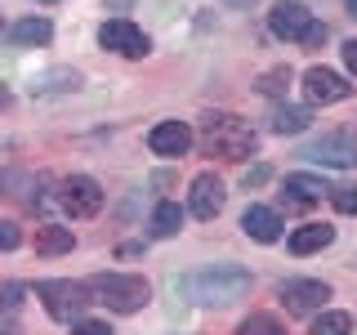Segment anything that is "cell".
Returning <instances> with one entry per match:
<instances>
[{
  "label": "cell",
  "mask_w": 357,
  "mask_h": 335,
  "mask_svg": "<svg viewBox=\"0 0 357 335\" xmlns=\"http://www.w3.org/2000/svg\"><path fill=\"white\" fill-rule=\"evenodd\" d=\"M197 143L206 156H223V161H245L259 148V134L250 130V121L232 117V112H206L197 130Z\"/></svg>",
  "instance_id": "cell-1"
},
{
  "label": "cell",
  "mask_w": 357,
  "mask_h": 335,
  "mask_svg": "<svg viewBox=\"0 0 357 335\" xmlns=\"http://www.w3.org/2000/svg\"><path fill=\"white\" fill-rule=\"evenodd\" d=\"M245 290H250V273L237 264H210V268H197L188 277V295L197 304H210V308L237 304V299H245Z\"/></svg>",
  "instance_id": "cell-2"
},
{
  "label": "cell",
  "mask_w": 357,
  "mask_h": 335,
  "mask_svg": "<svg viewBox=\"0 0 357 335\" xmlns=\"http://www.w3.org/2000/svg\"><path fill=\"white\" fill-rule=\"evenodd\" d=\"M89 290L112 313H139L152 299L148 277H139V273H98V277H89Z\"/></svg>",
  "instance_id": "cell-3"
},
{
  "label": "cell",
  "mask_w": 357,
  "mask_h": 335,
  "mask_svg": "<svg viewBox=\"0 0 357 335\" xmlns=\"http://www.w3.org/2000/svg\"><path fill=\"white\" fill-rule=\"evenodd\" d=\"M268 31H273L277 40H299V45H308V50H317V45L326 40V22H317L299 0H277L273 14H268Z\"/></svg>",
  "instance_id": "cell-4"
},
{
  "label": "cell",
  "mask_w": 357,
  "mask_h": 335,
  "mask_svg": "<svg viewBox=\"0 0 357 335\" xmlns=\"http://www.w3.org/2000/svg\"><path fill=\"white\" fill-rule=\"evenodd\" d=\"M36 295L45 299V313H50L54 322H81L85 318V308L94 304V290H89V282H40L36 286Z\"/></svg>",
  "instance_id": "cell-5"
},
{
  "label": "cell",
  "mask_w": 357,
  "mask_h": 335,
  "mask_svg": "<svg viewBox=\"0 0 357 335\" xmlns=\"http://www.w3.org/2000/svg\"><path fill=\"white\" fill-rule=\"evenodd\" d=\"M299 156H308V161H317V165L349 170V165H357V134H349V130H326L321 139H312Z\"/></svg>",
  "instance_id": "cell-6"
},
{
  "label": "cell",
  "mask_w": 357,
  "mask_h": 335,
  "mask_svg": "<svg viewBox=\"0 0 357 335\" xmlns=\"http://www.w3.org/2000/svg\"><path fill=\"white\" fill-rule=\"evenodd\" d=\"M59 206L72 219H94L98 210H103V188L89 174H72V179H63V188H59Z\"/></svg>",
  "instance_id": "cell-7"
},
{
  "label": "cell",
  "mask_w": 357,
  "mask_h": 335,
  "mask_svg": "<svg viewBox=\"0 0 357 335\" xmlns=\"http://www.w3.org/2000/svg\"><path fill=\"white\" fill-rule=\"evenodd\" d=\"M98 45H103V50L126 54V59H143V54L152 50V40L143 36V31L134 27L130 18H107L103 27H98Z\"/></svg>",
  "instance_id": "cell-8"
},
{
  "label": "cell",
  "mask_w": 357,
  "mask_h": 335,
  "mask_svg": "<svg viewBox=\"0 0 357 335\" xmlns=\"http://www.w3.org/2000/svg\"><path fill=\"white\" fill-rule=\"evenodd\" d=\"M304 94H308V103H344V98L353 94V85L344 81L340 72H331V67H308L304 72Z\"/></svg>",
  "instance_id": "cell-9"
},
{
  "label": "cell",
  "mask_w": 357,
  "mask_h": 335,
  "mask_svg": "<svg viewBox=\"0 0 357 335\" xmlns=\"http://www.w3.org/2000/svg\"><path fill=\"white\" fill-rule=\"evenodd\" d=\"M331 299V286L326 282H286L282 286V304L286 313H295V318H308V313H321V304Z\"/></svg>",
  "instance_id": "cell-10"
},
{
  "label": "cell",
  "mask_w": 357,
  "mask_h": 335,
  "mask_svg": "<svg viewBox=\"0 0 357 335\" xmlns=\"http://www.w3.org/2000/svg\"><path fill=\"white\" fill-rule=\"evenodd\" d=\"M188 210H192L197 219H215L223 210V179L219 174H197L192 179V193H188Z\"/></svg>",
  "instance_id": "cell-11"
},
{
  "label": "cell",
  "mask_w": 357,
  "mask_h": 335,
  "mask_svg": "<svg viewBox=\"0 0 357 335\" xmlns=\"http://www.w3.org/2000/svg\"><path fill=\"white\" fill-rule=\"evenodd\" d=\"M148 148L156 156H183L192 148V130H188L183 121H161V126H152V134H148Z\"/></svg>",
  "instance_id": "cell-12"
},
{
  "label": "cell",
  "mask_w": 357,
  "mask_h": 335,
  "mask_svg": "<svg viewBox=\"0 0 357 335\" xmlns=\"http://www.w3.org/2000/svg\"><path fill=\"white\" fill-rule=\"evenodd\" d=\"M321 197H331V188L321 184V179H312V174H286V188H282V206L286 210H304V206H312V201H321Z\"/></svg>",
  "instance_id": "cell-13"
},
{
  "label": "cell",
  "mask_w": 357,
  "mask_h": 335,
  "mask_svg": "<svg viewBox=\"0 0 357 335\" xmlns=\"http://www.w3.org/2000/svg\"><path fill=\"white\" fill-rule=\"evenodd\" d=\"M241 232L255 237V241H277L282 237V219H277V210H268V206H245Z\"/></svg>",
  "instance_id": "cell-14"
},
{
  "label": "cell",
  "mask_w": 357,
  "mask_h": 335,
  "mask_svg": "<svg viewBox=\"0 0 357 335\" xmlns=\"http://www.w3.org/2000/svg\"><path fill=\"white\" fill-rule=\"evenodd\" d=\"M50 36H54V27H50V18H18V22H9V31H5V40L9 45H50Z\"/></svg>",
  "instance_id": "cell-15"
},
{
  "label": "cell",
  "mask_w": 357,
  "mask_h": 335,
  "mask_svg": "<svg viewBox=\"0 0 357 335\" xmlns=\"http://www.w3.org/2000/svg\"><path fill=\"white\" fill-rule=\"evenodd\" d=\"M335 241V228L331 223H304V228L290 232V255H312V251H326Z\"/></svg>",
  "instance_id": "cell-16"
},
{
  "label": "cell",
  "mask_w": 357,
  "mask_h": 335,
  "mask_svg": "<svg viewBox=\"0 0 357 335\" xmlns=\"http://www.w3.org/2000/svg\"><path fill=\"white\" fill-rule=\"evenodd\" d=\"M76 246L72 228H59V223H40L36 228V255H45V260H54V255H67Z\"/></svg>",
  "instance_id": "cell-17"
},
{
  "label": "cell",
  "mask_w": 357,
  "mask_h": 335,
  "mask_svg": "<svg viewBox=\"0 0 357 335\" xmlns=\"http://www.w3.org/2000/svg\"><path fill=\"white\" fill-rule=\"evenodd\" d=\"M152 237H174L178 228H183V210H178V201H161V206L152 210Z\"/></svg>",
  "instance_id": "cell-18"
},
{
  "label": "cell",
  "mask_w": 357,
  "mask_h": 335,
  "mask_svg": "<svg viewBox=\"0 0 357 335\" xmlns=\"http://www.w3.org/2000/svg\"><path fill=\"white\" fill-rule=\"evenodd\" d=\"M308 121H312V112H308V107L286 103V107H277L273 130H277V134H299V130H308Z\"/></svg>",
  "instance_id": "cell-19"
},
{
  "label": "cell",
  "mask_w": 357,
  "mask_h": 335,
  "mask_svg": "<svg viewBox=\"0 0 357 335\" xmlns=\"http://www.w3.org/2000/svg\"><path fill=\"white\" fill-rule=\"evenodd\" d=\"M308 335H353V318L340 313V308H331V313H321V318L312 322Z\"/></svg>",
  "instance_id": "cell-20"
},
{
  "label": "cell",
  "mask_w": 357,
  "mask_h": 335,
  "mask_svg": "<svg viewBox=\"0 0 357 335\" xmlns=\"http://www.w3.org/2000/svg\"><path fill=\"white\" fill-rule=\"evenodd\" d=\"M237 335H286L282 322L273 318V313H250V318L237 327Z\"/></svg>",
  "instance_id": "cell-21"
},
{
  "label": "cell",
  "mask_w": 357,
  "mask_h": 335,
  "mask_svg": "<svg viewBox=\"0 0 357 335\" xmlns=\"http://www.w3.org/2000/svg\"><path fill=\"white\" fill-rule=\"evenodd\" d=\"M286 89H290V67H273V72L259 76V94L277 98V94H286Z\"/></svg>",
  "instance_id": "cell-22"
},
{
  "label": "cell",
  "mask_w": 357,
  "mask_h": 335,
  "mask_svg": "<svg viewBox=\"0 0 357 335\" xmlns=\"http://www.w3.org/2000/svg\"><path fill=\"white\" fill-rule=\"evenodd\" d=\"M331 201H335L340 215H357V188L353 184H335L331 188Z\"/></svg>",
  "instance_id": "cell-23"
},
{
  "label": "cell",
  "mask_w": 357,
  "mask_h": 335,
  "mask_svg": "<svg viewBox=\"0 0 357 335\" xmlns=\"http://www.w3.org/2000/svg\"><path fill=\"white\" fill-rule=\"evenodd\" d=\"M76 85H81V76H76V72H54L50 81L36 85V89H40V94H50V89H76Z\"/></svg>",
  "instance_id": "cell-24"
},
{
  "label": "cell",
  "mask_w": 357,
  "mask_h": 335,
  "mask_svg": "<svg viewBox=\"0 0 357 335\" xmlns=\"http://www.w3.org/2000/svg\"><path fill=\"white\" fill-rule=\"evenodd\" d=\"M72 331H76V335H116V331L107 327V322H98V318H81Z\"/></svg>",
  "instance_id": "cell-25"
},
{
  "label": "cell",
  "mask_w": 357,
  "mask_h": 335,
  "mask_svg": "<svg viewBox=\"0 0 357 335\" xmlns=\"http://www.w3.org/2000/svg\"><path fill=\"white\" fill-rule=\"evenodd\" d=\"M0 246H5V251H14V246H18V223H0Z\"/></svg>",
  "instance_id": "cell-26"
},
{
  "label": "cell",
  "mask_w": 357,
  "mask_h": 335,
  "mask_svg": "<svg viewBox=\"0 0 357 335\" xmlns=\"http://www.w3.org/2000/svg\"><path fill=\"white\" fill-rule=\"evenodd\" d=\"M18 304H22V286L9 282V286H5V313H18Z\"/></svg>",
  "instance_id": "cell-27"
},
{
  "label": "cell",
  "mask_w": 357,
  "mask_h": 335,
  "mask_svg": "<svg viewBox=\"0 0 357 335\" xmlns=\"http://www.w3.org/2000/svg\"><path fill=\"white\" fill-rule=\"evenodd\" d=\"M340 54H344V67H349V72L357 76V40H344V50H340Z\"/></svg>",
  "instance_id": "cell-28"
},
{
  "label": "cell",
  "mask_w": 357,
  "mask_h": 335,
  "mask_svg": "<svg viewBox=\"0 0 357 335\" xmlns=\"http://www.w3.org/2000/svg\"><path fill=\"white\" fill-rule=\"evenodd\" d=\"M268 184V165H255V170H245V188H259Z\"/></svg>",
  "instance_id": "cell-29"
},
{
  "label": "cell",
  "mask_w": 357,
  "mask_h": 335,
  "mask_svg": "<svg viewBox=\"0 0 357 335\" xmlns=\"http://www.w3.org/2000/svg\"><path fill=\"white\" fill-rule=\"evenodd\" d=\"M344 5H349V14H357V0H344Z\"/></svg>",
  "instance_id": "cell-30"
},
{
  "label": "cell",
  "mask_w": 357,
  "mask_h": 335,
  "mask_svg": "<svg viewBox=\"0 0 357 335\" xmlns=\"http://www.w3.org/2000/svg\"><path fill=\"white\" fill-rule=\"evenodd\" d=\"M40 5H54V0H40Z\"/></svg>",
  "instance_id": "cell-31"
}]
</instances>
